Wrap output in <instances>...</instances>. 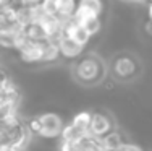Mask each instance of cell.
<instances>
[{"label": "cell", "instance_id": "7a4b0ae2", "mask_svg": "<svg viewBox=\"0 0 152 151\" xmlns=\"http://www.w3.org/2000/svg\"><path fill=\"white\" fill-rule=\"evenodd\" d=\"M107 68L108 77L121 85L134 83L142 77L144 71L142 60L134 52H129V50H121V52L112 55L110 60L107 62Z\"/></svg>", "mask_w": 152, "mask_h": 151}, {"label": "cell", "instance_id": "8992f818", "mask_svg": "<svg viewBox=\"0 0 152 151\" xmlns=\"http://www.w3.org/2000/svg\"><path fill=\"white\" fill-rule=\"evenodd\" d=\"M34 128L44 136H52L57 135L61 128V122L58 116H53V114H45L37 119H34Z\"/></svg>", "mask_w": 152, "mask_h": 151}, {"label": "cell", "instance_id": "ba28073f", "mask_svg": "<svg viewBox=\"0 0 152 151\" xmlns=\"http://www.w3.org/2000/svg\"><path fill=\"white\" fill-rule=\"evenodd\" d=\"M23 31V26L18 21L15 8L8 10L5 13H0V36L3 34H16Z\"/></svg>", "mask_w": 152, "mask_h": 151}, {"label": "cell", "instance_id": "6da1fadb", "mask_svg": "<svg viewBox=\"0 0 152 151\" xmlns=\"http://www.w3.org/2000/svg\"><path fill=\"white\" fill-rule=\"evenodd\" d=\"M71 77L83 88H96L108 77L107 62L94 52L83 54L71 63Z\"/></svg>", "mask_w": 152, "mask_h": 151}, {"label": "cell", "instance_id": "e0dca14e", "mask_svg": "<svg viewBox=\"0 0 152 151\" xmlns=\"http://www.w3.org/2000/svg\"><path fill=\"white\" fill-rule=\"evenodd\" d=\"M147 18L152 21V2L147 3Z\"/></svg>", "mask_w": 152, "mask_h": 151}, {"label": "cell", "instance_id": "277c9868", "mask_svg": "<svg viewBox=\"0 0 152 151\" xmlns=\"http://www.w3.org/2000/svg\"><path fill=\"white\" fill-rule=\"evenodd\" d=\"M63 34H66L68 38H71L73 41H76L78 44H81L83 47L89 44L92 36L89 34V31L86 29L83 24H79L75 18H70V20L63 21Z\"/></svg>", "mask_w": 152, "mask_h": 151}, {"label": "cell", "instance_id": "3957f363", "mask_svg": "<svg viewBox=\"0 0 152 151\" xmlns=\"http://www.w3.org/2000/svg\"><path fill=\"white\" fill-rule=\"evenodd\" d=\"M88 127L91 128V132L96 136H107L113 132L115 122H113V117L107 110H99V112L91 116Z\"/></svg>", "mask_w": 152, "mask_h": 151}, {"label": "cell", "instance_id": "4fadbf2b", "mask_svg": "<svg viewBox=\"0 0 152 151\" xmlns=\"http://www.w3.org/2000/svg\"><path fill=\"white\" fill-rule=\"evenodd\" d=\"M41 10L45 15H57V0H42Z\"/></svg>", "mask_w": 152, "mask_h": 151}, {"label": "cell", "instance_id": "30bf717a", "mask_svg": "<svg viewBox=\"0 0 152 151\" xmlns=\"http://www.w3.org/2000/svg\"><path fill=\"white\" fill-rule=\"evenodd\" d=\"M75 20L78 21L79 24L86 28L89 31L91 36H96L100 33L102 29V18L97 16V15H88V13H75Z\"/></svg>", "mask_w": 152, "mask_h": 151}, {"label": "cell", "instance_id": "7c38bea8", "mask_svg": "<svg viewBox=\"0 0 152 151\" xmlns=\"http://www.w3.org/2000/svg\"><path fill=\"white\" fill-rule=\"evenodd\" d=\"M76 8L78 0H57V16H60L63 21L73 18Z\"/></svg>", "mask_w": 152, "mask_h": 151}, {"label": "cell", "instance_id": "9a60e30c", "mask_svg": "<svg viewBox=\"0 0 152 151\" xmlns=\"http://www.w3.org/2000/svg\"><path fill=\"white\" fill-rule=\"evenodd\" d=\"M16 7V0H0V13H5Z\"/></svg>", "mask_w": 152, "mask_h": 151}, {"label": "cell", "instance_id": "5bb4252c", "mask_svg": "<svg viewBox=\"0 0 152 151\" xmlns=\"http://www.w3.org/2000/svg\"><path fill=\"white\" fill-rule=\"evenodd\" d=\"M42 0H16L18 7H23V8H37L41 7Z\"/></svg>", "mask_w": 152, "mask_h": 151}, {"label": "cell", "instance_id": "5b68a950", "mask_svg": "<svg viewBox=\"0 0 152 151\" xmlns=\"http://www.w3.org/2000/svg\"><path fill=\"white\" fill-rule=\"evenodd\" d=\"M55 42H57V47H58L60 57H63V59L76 60L79 55H83V52H84V47H83L81 44H78L76 41H73L71 38H68V36L63 34V33L55 39Z\"/></svg>", "mask_w": 152, "mask_h": 151}, {"label": "cell", "instance_id": "2e32d148", "mask_svg": "<svg viewBox=\"0 0 152 151\" xmlns=\"http://www.w3.org/2000/svg\"><path fill=\"white\" fill-rule=\"evenodd\" d=\"M144 33H146L149 38H152V21L147 18V21L144 23Z\"/></svg>", "mask_w": 152, "mask_h": 151}, {"label": "cell", "instance_id": "9c48e42d", "mask_svg": "<svg viewBox=\"0 0 152 151\" xmlns=\"http://www.w3.org/2000/svg\"><path fill=\"white\" fill-rule=\"evenodd\" d=\"M23 36L26 41H32V42H47L52 39L47 36L45 29L42 28V24L39 21H32L23 26Z\"/></svg>", "mask_w": 152, "mask_h": 151}, {"label": "cell", "instance_id": "8fae6325", "mask_svg": "<svg viewBox=\"0 0 152 151\" xmlns=\"http://www.w3.org/2000/svg\"><path fill=\"white\" fill-rule=\"evenodd\" d=\"M75 13H88V15L102 16L104 0H78V8Z\"/></svg>", "mask_w": 152, "mask_h": 151}, {"label": "cell", "instance_id": "52a82bcc", "mask_svg": "<svg viewBox=\"0 0 152 151\" xmlns=\"http://www.w3.org/2000/svg\"><path fill=\"white\" fill-rule=\"evenodd\" d=\"M44 44L45 42H32V41H26L24 39L21 42V46L16 50L20 52L21 59L24 62H42V54H44Z\"/></svg>", "mask_w": 152, "mask_h": 151}]
</instances>
